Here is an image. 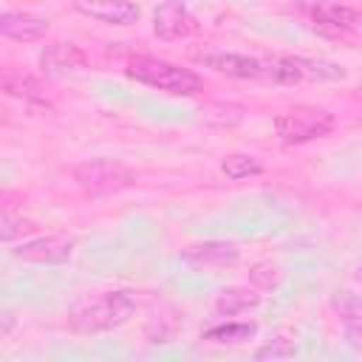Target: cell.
I'll use <instances>...</instances> for the list:
<instances>
[{
  "label": "cell",
  "instance_id": "1",
  "mask_svg": "<svg viewBox=\"0 0 362 362\" xmlns=\"http://www.w3.org/2000/svg\"><path fill=\"white\" fill-rule=\"evenodd\" d=\"M136 311L130 291H102L96 297H82L68 308V325L76 334H102L124 325Z\"/></svg>",
  "mask_w": 362,
  "mask_h": 362
},
{
  "label": "cell",
  "instance_id": "2",
  "mask_svg": "<svg viewBox=\"0 0 362 362\" xmlns=\"http://www.w3.org/2000/svg\"><path fill=\"white\" fill-rule=\"evenodd\" d=\"M127 76L136 82H144L150 88L167 90V93H178V96H195L204 90V79L181 65H173L167 59H156V57H136L127 65Z\"/></svg>",
  "mask_w": 362,
  "mask_h": 362
},
{
  "label": "cell",
  "instance_id": "3",
  "mask_svg": "<svg viewBox=\"0 0 362 362\" xmlns=\"http://www.w3.org/2000/svg\"><path fill=\"white\" fill-rule=\"evenodd\" d=\"M74 181L79 184V189L85 195L105 198V195H116V192L127 189L136 178L124 164H119L113 158H93V161L74 167Z\"/></svg>",
  "mask_w": 362,
  "mask_h": 362
},
{
  "label": "cell",
  "instance_id": "4",
  "mask_svg": "<svg viewBox=\"0 0 362 362\" xmlns=\"http://www.w3.org/2000/svg\"><path fill=\"white\" fill-rule=\"evenodd\" d=\"M334 130V113L322 107H291L274 119V133L283 144H305Z\"/></svg>",
  "mask_w": 362,
  "mask_h": 362
},
{
  "label": "cell",
  "instance_id": "5",
  "mask_svg": "<svg viewBox=\"0 0 362 362\" xmlns=\"http://www.w3.org/2000/svg\"><path fill=\"white\" fill-rule=\"evenodd\" d=\"M300 8L322 28H331V31H354L362 25V14L345 3H337V0H300Z\"/></svg>",
  "mask_w": 362,
  "mask_h": 362
},
{
  "label": "cell",
  "instance_id": "6",
  "mask_svg": "<svg viewBox=\"0 0 362 362\" xmlns=\"http://www.w3.org/2000/svg\"><path fill=\"white\" fill-rule=\"evenodd\" d=\"M153 31L158 40H184L195 31V14L181 0H164L153 14Z\"/></svg>",
  "mask_w": 362,
  "mask_h": 362
},
{
  "label": "cell",
  "instance_id": "7",
  "mask_svg": "<svg viewBox=\"0 0 362 362\" xmlns=\"http://www.w3.org/2000/svg\"><path fill=\"white\" fill-rule=\"evenodd\" d=\"M74 238H65V235H45V238H37V240H28V243H20L17 249H11V255L17 260H25V263H65L71 255H74Z\"/></svg>",
  "mask_w": 362,
  "mask_h": 362
},
{
  "label": "cell",
  "instance_id": "8",
  "mask_svg": "<svg viewBox=\"0 0 362 362\" xmlns=\"http://www.w3.org/2000/svg\"><path fill=\"white\" fill-rule=\"evenodd\" d=\"M74 8L107 25H133L141 17V8L130 0H74Z\"/></svg>",
  "mask_w": 362,
  "mask_h": 362
},
{
  "label": "cell",
  "instance_id": "9",
  "mask_svg": "<svg viewBox=\"0 0 362 362\" xmlns=\"http://www.w3.org/2000/svg\"><path fill=\"white\" fill-rule=\"evenodd\" d=\"M195 57L206 68H215L218 74H226V76H235V79H263V71H266V65L260 59L232 54V51H198Z\"/></svg>",
  "mask_w": 362,
  "mask_h": 362
},
{
  "label": "cell",
  "instance_id": "10",
  "mask_svg": "<svg viewBox=\"0 0 362 362\" xmlns=\"http://www.w3.org/2000/svg\"><path fill=\"white\" fill-rule=\"evenodd\" d=\"M238 257H240L238 249L232 243H223V240L195 243V246H187L181 252V260L195 266V269H226V266H235Z\"/></svg>",
  "mask_w": 362,
  "mask_h": 362
},
{
  "label": "cell",
  "instance_id": "11",
  "mask_svg": "<svg viewBox=\"0 0 362 362\" xmlns=\"http://www.w3.org/2000/svg\"><path fill=\"white\" fill-rule=\"evenodd\" d=\"M88 65V54L76 42H51L40 54V68L51 76H62Z\"/></svg>",
  "mask_w": 362,
  "mask_h": 362
},
{
  "label": "cell",
  "instance_id": "12",
  "mask_svg": "<svg viewBox=\"0 0 362 362\" xmlns=\"http://www.w3.org/2000/svg\"><path fill=\"white\" fill-rule=\"evenodd\" d=\"M48 31V23L42 17H34V14H14V11H6L0 17V34L8 37V40H17V42H34L40 40L42 34Z\"/></svg>",
  "mask_w": 362,
  "mask_h": 362
},
{
  "label": "cell",
  "instance_id": "13",
  "mask_svg": "<svg viewBox=\"0 0 362 362\" xmlns=\"http://www.w3.org/2000/svg\"><path fill=\"white\" fill-rule=\"evenodd\" d=\"M0 85H3V93H6V96L23 99V102H34V105H45V102H48V99H45V88H42L40 79H34L31 74L6 68Z\"/></svg>",
  "mask_w": 362,
  "mask_h": 362
},
{
  "label": "cell",
  "instance_id": "14",
  "mask_svg": "<svg viewBox=\"0 0 362 362\" xmlns=\"http://www.w3.org/2000/svg\"><path fill=\"white\" fill-rule=\"evenodd\" d=\"M331 305H334V311H337V317H339L345 334H348L354 342H362V300H359L354 291L342 288V291H337V294L331 297Z\"/></svg>",
  "mask_w": 362,
  "mask_h": 362
},
{
  "label": "cell",
  "instance_id": "15",
  "mask_svg": "<svg viewBox=\"0 0 362 362\" xmlns=\"http://www.w3.org/2000/svg\"><path fill=\"white\" fill-rule=\"evenodd\" d=\"M257 303H260V297L255 291H249V288H226L215 300V311L221 317H235V314H243V311L255 308Z\"/></svg>",
  "mask_w": 362,
  "mask_h": 362
},
{
  "label": "cell",
  "instance_id": "16",
  "mask_svg": "<svg viewBox=\"0 0 362 362\" xmlns=\"http://www.w3.org/2000/svg\"><path fill=\"white\" fill-rule=\"evenodd\" d=\"M221 170H223L226 178L240 181V178H249V175L263 173V164H260L257 156H249V153H229V156L221 161Z\"/></svg>",
  "mask_w": 362,
  "mask_h": 362
},
{
  "label": "cell",
  "instance_id": "17",
  "mask_svg": "<svg viewBox=\"0 0 362 362\" xmlns=\"http://www.w3.org/2000/svg\"><path fill=\"white\" fill-rule=\"evenodd\" d=\"M255 331H257L255 322H223V325L206 328L201 334V339H209V342H240V339H249Z\"/></svg>",
  "mask_w": 362,
  "mask_h": 362
},
{
  "label": "cell",
  "instance_id": "18",
  "mask_svg": "<svg viewBox=\"0 0 362 362\" xmlns=\"http://www.w3.org/2000/svg\"><path fill=\"white\" fill-rule=\"evenodd\" d=\"M291 356H297V345L288 337H277L255 351V359H291Z\"/></svg>",
  "mask_w": 362,
  "mask_h": 362
},
{
  "label": "cell",
  "instance_id": "19",
  "mask_svg": "<svg viewBox=\"0 0 362 362\" xmlns=\"http://www.w3.org/2000/svg\"><path fill=\"white\" fill-rule=\"evenodd\" d=\"M31 232H37V223H34V221H28V218H14L11 212H3L0 238H3L6 243H11V240L20 238V235H31Z\"/></svg>",
  "mask_w": 362,
  "mask_h": 362
},
{
  "label": "cell",
  "instance_id": "20",
  "mask_svg": "<svg viewBox=\"0 0 362 362\" xmlns=\"http://www.w3.org/2000/svg\"><path fill=\"white\" fill-rule=\"evenodd\" d=\"M249 277H252V283H257L260 288H274V286L280 283V272H277L274 263H257V266H252Z\"/></svg>",
  "mask_w": 362,
  "mask_h": 362
},
{
  "label": "cell",
  "instance_id": "21",
  "mask_svg": "<svg viewBox=\"0 0 362 362\" xmlns=\"http://www.w3.org/2000/svg\"><path fill=\"white\" fill-rule=\"evenodd\" d=\"M359 277H362V263H359Z\"/></svg>",
  "mask_w": 362,
  "mask_h": 362
}]
</instances>
